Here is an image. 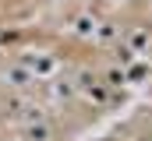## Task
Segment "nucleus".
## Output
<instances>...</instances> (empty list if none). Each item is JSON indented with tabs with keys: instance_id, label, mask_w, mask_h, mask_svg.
<instances>
[{
	"instance_id": "1",
	"label": "nucleus",
	"mask_w": 152,
	"mask_h": 141,
	"mask_svg": "<svg viewBox=\"0 0 152 141\" xmlns=\"http://www.w3.org/2000/svg\"><path fill=\"white\" fill-rule=\"evenodd\" d=\"M127 46H131V49H138V53H142V49H149V32H131V35H127Z\"/></svg>"
},
{
	"instance_id": "2",
	"label": "nucleus",
	"mask_w": 152,
	"mask_h": 141,
	"mask_svg": "<svg viewBox=\"0 0 152 141\" xmlns=\"http://www.w3.org/2000/svg\"><path fill=\"white\" fill-rule=\"evenodd\" d=\"M7 81H14V85H28V70H25V67H11V70H7Z\"/></svg>"
},
{
	"instance_id": "3",
	"label": "nucleus",
	"mask_w": 152,
	"mask_h": 141,
	"mask_svg": "<svg viewBox=\"0 0 152 141\" xmlns=\"http://www.w3.org/2000/svg\"><path fill=\"white\" fill-rule=\"evenodd\" d=\"M124 78H131V81H138V78H142V81H145V78H149V64H131V70H127Z\"/></svg>"
},
{
	"instance_id": "4",
	"label": "nucleus",
	"mask_w": 152,
	"mask_h": 141,
	"mask_svg": "<svg viewBox=\"0 0 152 141\" xmlns=\"http://www.w3.org/2000/svg\"><path fill=\"white\" fill-rule=\"evenodd\" d=\"M28 138H32V141H46V138H50L46 124H32V127H28Z\"/></svg>"
},
{
	"instance_id": "5",
	"label": "nucleus",
	"mask_w": 152,
	"mask_h": 141,
	"mask_svg": "<svg viewBox=\"0 0 152 141\" xmlns=\"http://www.w3.org/2000/svg\"><path fill=\"white\" fill-rule=\"evenodd\" d=\"M88 99H92V102H106V88H92V92H88Z\"/></svg>"
},
{
	"instance_id": "6",
	"label": "nucleus",
	"mask_w": 152,
	"mask_h": 141,
	"mask_svg": "<svg viewBox=\"0 0 152 141\" xmlns=\"http://www.w3.org/2000/svg\"><path fill=\"white\" fill-rule=\"evenodd\" d=\"M53 95H75V88H71V85H64V81H60V85H53Z\"/></svg>"
},
{
	"instance_id": "7",
	"label": "nucleus",
	"mask_w": 152,
	"mask_h": 141,
	"mask_svg": "<svg viewBox=\"0 0 152 141\" xmlns=\"http://www.w3.org/2000/svg\"><path fill=\"white\" fill-rule=\"evenodd\" d=\"M106 81H110V85H120V81H124V74H120V70H113V74H106Z\"/></svg>"
}]
</instances>
